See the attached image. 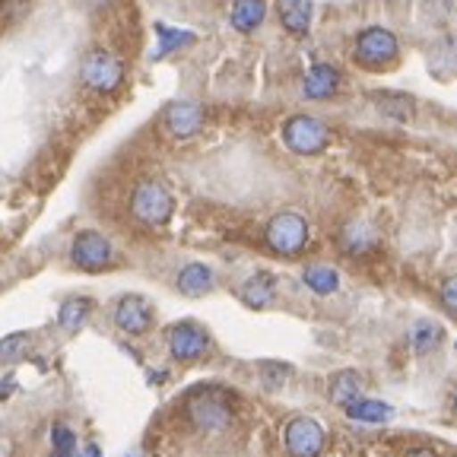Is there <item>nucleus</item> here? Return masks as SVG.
I'll return each mask as SVG.
<instances>
[{
    "label": "nucleus",
    "instance_id": "f257e3e1",
    "mask_svg": "<svg viewBox=\"0 0 457 457\" xmlns=\"http://www.w3.org/2000/svg\"><path fill=\"white\" fill-rule=\"evenodd\" d=\"M187 420L197 432L207 436H220L226 428H232V410L228 400L220 387H200L187 397Z\"/></svg>",
    "mask_w": 457,
    "mask_h": 457
},
{
    "label": "nucleus",
    "instance_id": "f03ea898",
    "mask_svg": "<svg viewBox=\"0 0 457 457\" xmlns=\"http://www.w3.org/2000/svg\"><path fill=\"white\" fill-rule=\"evenodd\" d=\"M171 210H175V200H171L169 187L156 179H143L137 181L134 194H130V213L134 220H140L143 226H165L171 220Z\"/></svg>",
    "mask_w": 457,
    "mask_h": 457
},
{
    "label": "nucleus",
    "instance_id": "7ed1b4c3",
    "mask_svg": "<svg viewBox=\"0 0 457 457\" xmlns=\"http://www.w3.org/2000/svg\"><path fill=\"white\" fill-rule=\"evenodd\" d=\"M356 64L365 67V71H387V67L397 64L400 54V42L391 29L385 26H369L365 32H359L356 38Z\"/></svg>",
    "mask_w": 457,
    "mask_h": 457
},
{
    "label": "nucleus",
    "instance_id": "20e7f679",
    "mask_svg": "<svg viewBox=\"0 0 457 457\" xmlns=\"http://www.w3.org/2000/svg\"><path fill=\"white\" fill-rule=\"evenodd\" d=\"M283 143L286 150L295 153V156H318V153L328 150L330 130L328 124L312 118V114H293L283 124Z\"/></svg>",
    "mask_w": 457,
    "mask_h": 457
},
{
    "label": "nucleus",
    "instance_id": "39448f33",
    "mask_svg": "<svg viewBox=\"0 0 457 457\" xmlns=\"http://www.w3.org/2000/svg\"><path fill=\"white\" fill-rule=\"evenodd\" d=\"M308 238H312V228H308V220L299 213H277L264 228V242L270 251L283 257H295L305 251Z\"/></svg>",
    "mask_w": 457,
    "mask_h": 457
},
{
    "label": "nucleus",
    "instance_id": "423d86ee",
    "mask_svg": "<svg viewBox=\"0 0 457 457\" xmlns=\"http://www.w3.org/2000/svg\"><path fill=\"white\" fill-rule=\"evenodd\" d=\"M79 77L83 83L93 89V93H114L124 79V67L114 54H108L105 48L86 51L83 67H79Z\"/></svg>",
    "mask_w": 457,
    "mask_h": 457
},
{
    "label": "nucleus",
    "instance_id": "0eeeda50",
    "mask_svg": "<svg viewBox=\"0 0 457 457\" xmlns=\"http://www.w3.org/2000/svg\"><path fill=\"white\" fill-rule=\"evenodd\" d=\"M71 261L79 267V270L99 273V270L114 267V248H112V242L102 236V232H96V228H86V232H79V236L73 238Z\"/></svg>",
    "mask_w": 457,
    "mask_h": 457
},
{
    "label": "nucleus",
    "instance_id": "6e6552de",
    "mask_svg": "<svg viewBox=\"0 0 457 457\" xmlns=\"http://www.w3.org/2000/svg\"><path fill=\"white\" fill-rule=\"evenodd\" d=\"M169 353L179 362H197L210 353V334L200 324L181 321L169 328Z\"/></svg>",
    "mask_w": 457,
    "mask_h": 457
},
{
    "label": "nucleus",
    "instance_id": "1a4fd4ad",
    "mask_svg": "<svg viewBox=\"0 0 457 457\" xmlns=\"http://www.w3.org/2000/svg\"><path fill=\"white\" fill-rule=\"evenodd\" d=\"M283 438H286V451L293 457H321L324 451V428L314 420H308V416L286 422Z\"/></svg>",
    "mask_w": 457,
    "mask_h": 457
},
{
    "label": "nucleus",
    "instance_id": "9d476101",
    "mask_svg": "<svg viewBox=\"0 0 457 457\" xmlns=\"http://www.w3.org/2000/svg\"><path fill=\"white\" fill-rule=\"evenodd\" d=\"M114 328L128 337H143L153 328V308L143 295H124L114 305Z\"/></svg>",
    "mask_w": 457,
    "mask_h": 457
},
{
    "label": "nucleus",
    "instance_id": "9b49d317",
    "mask_svg": "<svg viewBox=\"0 0 457 457\" xmlns=\"http://www.w3.org/2000/svg\"><path fill=\"white\" fill-rule=\"evenodd\" d=\"M165 130H169L175 140H191V137H197L200 130H204V112H200V105H194V102H187V99L171 102V105L165 108Z\"/></svg>",
    "mask_w": 457,
    "mask_h": 457
},
{
    "label": "nucleus",
    "instance_id": "f8f14e48",
    "mask_svg": "<svg viewBox=\"0 0 457 457\" xmlns=\"http://www.w3.org/2000/svg\"><path fill=\"white\" fill-rule=\"evenodd\" d=\"M340 71L330 64H314L312 71L305 73V79H302V93L308 96V99H330V96L340 89Z\"/></svg>",
    "mask_w": 457,
    "mask_h": 457
},
{
    "label": "nucleus",
    "instance_id": "ddd939ff",
    "mask_svg": "<svg viewBox=\"0 0 457 457\" xmlns=\"http://www.w3.org/2000/svg\"><path fill=\"white\" fill-rule=\"evenodd\" d=\"M369 102L375 108H378L385 118H394V121H410L416 112V99L407 93H394V89H375V93H369Z\"/></svg>",
    "mask_w": 457,
    "mask_h": 457
},
{
    "label": "nucleus",
    "instance_id": "4468645a",
    "mask_svg": "<svg viewBox=\"0 0 457 457\" xmlns=\"http://www.w3.org/2000/svg\"><path fill=\"white\" fill-rule=\"evenodd\" d=\"M277 13L289 36L295 38L308 36V26H312V0H277Z\"/></svg>",
    "mask_w": 457,
    "mask_h": 457
},
{
    "label": "nucleus",
    "instance_id": "2eb2a0df",
    "mask_svg": "<svg viewBox=\"0 0 457 457\" xmlns=\"http://www.w3.org/2000/svg\"><path fill=\"white\" fill-rule=\"evenodd\" d=\"M213 270H210L207 264H187L181 267L179 273V293L187 295V299H200V295H207L213 293Z\"/></svg>",
    "mask_w": 457,
    "mask_h": 457
},
{
    "label": "nucleus",
    "instance_id": "dca6fc26",
    "mask_svg": "<svg viewBox=\"0 0 457 457\" xmlns=\"http://www.w3.org/2000/svg\"><path fill=\"white\" fill-rule=\"evenodd\" d=\"M273 295H277V283H273L270 273H254V277L245 279V286L238 289V299L248 308L273 305Z\"/></svg>",
    "mask_w": 457,
    "mask_h": 457
},
{
    "label": "nucleus",
    "instance_id": "f3484780",
    "mask_svg": "<svg viewBox=\"0 0 457 457\" xmlns=\"http://www.w3.org/2000/svg\"><path fill=\"white\" fill-rule=\"evenodd\" d=\"M362 391H365V381H362V375L359 371H337L334 378L328 381V394H330V400H334L337 407H346V403H353L356 397H362Z\"/></svg>",
    "mask_w": 457,
    "mask_h": 457
},
{
    "label": "nucleus",
    "instance_id": "a211bd4d",
    "mask_svg": "<svg viewBox=\"0 0 457 457\" xmlns=\"http://www.w3.org/2000/svg\"><path fill=\"white\" fill-rule=\"evenodd\" d=\"M89 314H93V299L73 295V299L61 302V308H57V324H61L67 334H77V330L89 321Z\"/></svg>",
    "mask_w": 457,
    "mask_h": 457
},
{
    "label": "nucleus",
    "instance_id": "6ab92c4d",
    "mask_svg": "<svg viewBox=\"0 0 457 457\" xmlns=\"http://www.w3.org/2000/svg\"><path fill=\"white\" fill-rule=\"evenodd\" d=\"M267 16V0H232V26L238 32H254Z\"/></svg>",
    "mask_w": 457,
    "mask_h": 457
},
{
    "label": "nucleus",
    "instance_id": "aec40b11",
    "mask_svg": "<svg viewBox=\"0 0 457 457\" xmlns=\"http://www.w3.org/2000/svg\"><path fill=\"white\" fill-rule=\"evenodd\" d=\"M346 416L356 422H371V426H378V422H387L394 416V407L381 403V400H369V397H356L353 403H346Z\"/></svg>",
    "mask_w": 457,
    "mask_h": 457
},
{
    "label": "nucleus",
    "instance_id": "412c9836",
    "mask_svg": "<svg viewBox=\"0 0 457 457\" xmlns=\"http://www.w3.org/2000/svg\"><path fill=\"white\" fill-rule=\"evenodd\" d=\"M302 279H305L308 289H312V293H318V295H330V293H337V289H340V273H337L334 267H324V264L305 267Z\"/></svg>",
    "mask_w": 457,
    "mask_h": 457
},
{
    "label": "nucleus",
    "instance_id": "4be33fe9",
    "mask_svg": "<svg viewBox=\"0 0 457 457\" xmlns=\"http://www.w3.org/2000/svg\"><path fill=\"white\" fill-rule=\"evenodd\" d=\"M340 245H343V251H350V254H365V251H371L378 245V236H375V228L362 226V222H353V226L343 228Z\"/></svg>",
    "mask_w": 457,
    "mask_h": 457
},
{
    "label": "nucleus",
    "instance_id": "5701e85b",
    "mask_svg": "<svg viewBox=\"0 0 457 457\" xmlns=\"http://www.w3.org/2000/svg\"><path fill=\"white\" fill-rule=\"evenodd\" d=\"M445 340V328L436 321H420L413 328V334H410V343H413V350L420 353V356H428L432 350H438Z\"/></svg>",
    "mask_w": 457,
    "mask_h": 457
},
{
    "label": "nucleus",
    "instance_id": "b1692460",
    "mask_svg": "<svg viewBox=\"0 0 457 457\" xmlns=\"http://www.w3.org/2000/svg\"><path fill=\"white\" fill-rule=\"evenodd\" d=\"M156 36H159V48L153 51V57H165L171 54V51L185 48V45L194 42V32H187V29H169V26H156Z\"/></svg>",
    "mask_w": 457,
    "mask_h": 457
},
{
    "label": "nucleus",
    "instance_id": "393cba45",
    "mask_svg": "<svg viewBox=\"0 0 457 457\" xmlns=\"http://www.w3.org/2000/svg\"><path fill=\"white\" fill-rule=\"evenodd\" d=\"M32 350V337L29 334H10L0 340V362H20Z\"/></svg>",
    "mask_w": 457,
    "mask_h": 457
},
{
    "label": "nucleus",
    "instance_id": "a878e982",
    "mask_svg": "<svg viewBox=\"0 0 457 457\" xmlns=\"http://www.w3.org/2000/svg\"><path fill=\"white\" fill-rule=\"evenodd\" d=\"M51 451H54V457H73L77 454V432L64 422H57L51 428Z\"/></svg>",
    "mask_w": 457,
    "mask_h": 457
},
{
    "label": "nucleus",
    "instance_id": "bb28decb",
    "mask_svg": "<svg viewBox=\"0 0 457 457\" xmlns=\"http://www.w3.org/2000/svg\"><path fill=\"white\" fill-rule=\"evenodd\" d=\"M289 365L286 362H261V378H264L267 387H283L286 378H289Z\"/></svg>",
    "mask_w": 457,
    "mask_h": 457
},
{
    "label": "nucleus",
    "instance_id": "cd10ccee",
    "mask_svg": "<svg viewBox=\"0 0 457 457\" xmlns=\"http://www.w3.org/2000/svg\"><path fill=\"white\" fill-rule=\"evenodd\" d=\"M442 305H445V312H448V314L457 312V283H454V279H445V286H442Z\"/></svg>",
    "mask_w": 457,
    "mask_h": 457
},
{
    "label": "nucleus",
    "instance_id": "c85d7f7f",
    "mask_svg": "<svg viewBox=\"0 0 457 457\" xmlns=\"http://www.w3.org/2000/svg\"><path fill=\"white\" fill-rule=\"evenodd\" d=\"M79 457H102V448H99L96 442H89V445L83 448V454H79Z\"/></svg>",
    "mask_w": 457,
    "mask_h": 457
},
{
    "label": "nucleus",
    "instance_id": "c756f323",
    "mask_svg": "<svg viewBox=\"0 0 457 457\" xmlns=\"http://www.w3.org/2000/svg\"><path fill=\"white\" fill-rule=\"evenodd\" d=\"M86 7L89 10H102V7H108V4H112V0H83Z\"/></svg>",
    "mask_w": 457,
    "mask_h": 457
},
{
    "label": "nucleus",
    "instance_id": "7c9ffc66",
    "mask_svg": "<svg viewBox=\"0 0 457 457\" xmlns=\"http://www.w3.org/2000/svg\"><path fill=\"white\" fill-rule=\"evenodd\" d=\"M407 457H438L436 451H428V448H416V451H410Z\"/></svg>",
    "mask_w": 457,
    "mask_h": 457
},
{
    "label": "nucleus",
    "instance_id": "2f4dec72",
    "mask_svg": "<svg viewBox=\"0 0 457 457\" xmlns=\"http://www.w3.org/2000/svg\"><path fill=\"white\" fill-rule=\"evenodd\" d=\"M10 391H13V378H4V385H0V397H7Z\"/></svg>",
    "mask_w": 457,
    "mask_h": 457
}]
</instances>
